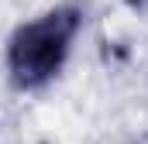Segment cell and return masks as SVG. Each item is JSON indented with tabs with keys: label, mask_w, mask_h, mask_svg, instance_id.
I'll return each instance as SVG.
<instances>
[{
	"label": "cell",
	"mask_w": 148,
	"mask_h": 144,
	"mask_svg": "<svg viewBox=\"0 0 148 144\" xmlns=\"http://www.w3.org/2000/svg\"><path fill=\"white\" fill-rule=\"evenodd\" d=\"M79 28V14L73 7L62 10H48L31 24H21L17 35L10 38V52H7V65L17 86H41L45 79H52Z\"/></svg>",
	"instance_id": "6da1fadb"
},
{
	"label": "cell",
	"mask_w": 148,
	"mask_h": 144,
	"mask_svg": "<svg viewBox=\"0 0 148 144\" xmlns=\"http://www.w3.org/2000/svg\"><path fill=\"white\" fill-rule=\"evenodd\" d=\"M131 7H138V10H148V0H127Z\"/></svg>",
	"instance_id": "7a4b0ae2"
}]
</instances>
